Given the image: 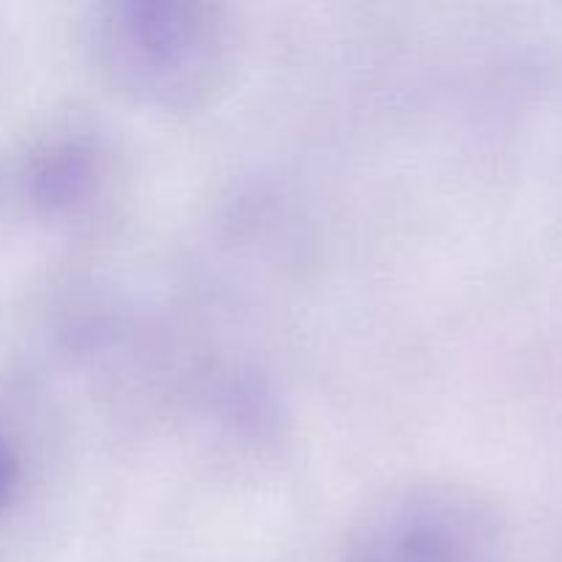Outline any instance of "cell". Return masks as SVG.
Listing matches in <instances>:
<instances>
[{
    "label": "cell",
    "mask_w": 562,
    "mask_h": 562,
    "mask_svg": "<svg viewBox=\"0 0 562 562\" xmlns=\"http://www.w3.org/2000/svg\"><path fill=\"white\" fill-rule=\"evenodd\" d=\"M344 562H503L492 510L456 483L415 481L366 505Z\"/></svg>",
    "instance_id": "obj_2"
},
{
    "label": "cell",
    "mask_w": 562,
    "mask_h": 562,
    "mask_svg": "<svg viewBox=\"0 0 562 562\" xmlns=\"http://www.w3.org/2000/svg\"><path fill=\"white\" fill-rule=\"evenodd\" d=\"M86 42L104 82L165 113L206 102L228 69V25L206 3H104L86 22Z\"/></svg>",
    "instance_id": "obj_1"
},
{
    "label": "cell",
    "mask_w": 562,
    "mask_h": 562,
    "mask_svg": "<svg viewBox=\"0 0 562 562\" xmlns=\"http://www.w3.org/2000/svg\"><path fill=\"white\" fill-rule=\"evenodd\" d=\"M22 456L5 431H0V514L20 499Z\"/></svg>",
    "instance_id": "obj_3"
}]
</instances>
